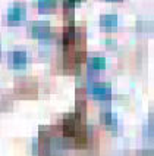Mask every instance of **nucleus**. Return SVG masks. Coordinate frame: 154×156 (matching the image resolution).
Segmentation results:
<instances>
[{
    "label": "nucleus",
    "instance_id": "nucleus-2",
    "mask_svg": "<svg viewBox=\"0 0 154 156\" xmlns=\"http://www.w3.org/2000/svg\"><path fill=\"white\" fill-rule=\"evenodd\" d=\"M28 63V56L22 50H15L9 52L8 55V65L12 69H24Z\"/></svg>",
    "mask_w": 154,
    "mask_h": 156
},
{
    "label": "nucleus",
    "instance_id": "nucleus-10",
    "mask_svg": "<svg viewBox=\"0 0 154 156\" xmlns=\"http://www.w3.org/2000/svg\"><path fill=\"white\" fill-rule=\"evenodd\" d=\"M0 56H2V47H0Z\"/></svg>",
    "mask_w": 154,
    "mask_h": 156
},
{
    "label": "nucleus",
    "instance_id": "nucleus-5",
    "mask_svg": "<svg viewBox=\"0 0 154 156\" xmlns=\"http://www.w3.org/2000/svg\"><path fill=\"white\" fill-rule=\"evenodd\" d=\"M106 59L103 56H94V58H88L87 59V66L90 71H101L106 68Z\"/></svg>",
    "mask_w": 154,
    "mask_h": 156
},
{
    "label": "nucleus",
    "instance_id": "nucleus-9",
    "mask_svg": "<svg viewBox=\"0 0 154 156\" xmlns=\"http://www.w3.org/2000/svg\"><path fill=\"white\" fill-rule=\"evenodd\" d=\"M109 2H122V0H109Z\"/></svg>",
    "mask_w": 154,
    "mask_h": 156
},
{
    "label": "nucleus",
    "instance_id": "nucleus-6",
    "mask_svg": "<svg viewBox=\"0 0 154 156\" xmlns=\"http://www.w3.org/2000/svg\"><path fill=\"white\" fill-rule=\"evenodd\" d=\"M101 122L106 127L113 128V130H116V127H118V118H116V115L111 113L110 111H104V112L101 113Z\"/></svg>",
    "mask_w": 154,
    "mask_h": 156
},
{
    "label": "nucleus",
    "instance_id": "nucleus-1",
    "mask_svg": "<svg viewBox=\"0 0 154 156\" xmlns=\"http://www.w3.org/2000/svg\"><path fill=\"white\" fill-rule=\"evenodd\" d=\"M88 91L98 100H109L111 97V86L106 83H93L88 87Z\"/></svg>",
    "mask_w": 154,
    "mask_h": 156
},
{
    "label": "nucleus",
    "instance_id": "nucleus-4",
    "mask_svg": "<svg viewBox=\"0 0 154 156\" xmlns=\"http://www.w3.org/2000/svg\"><path fill=\"white\" fill-rule=\"evenodd\" d=\"M29 33L34 38H40V40H47L51 34L50 25L47 22H33L29 25Z\"/></svg>",
    "mask_w": 154,
    "mask_h": 156
},
{
    "label": "nucleus",
    "instance_id": "nucleus-8",
    "mask_svg": "<svg viewBox=\"0 0 154 156\" xmlns=\"http://www.w3.org/2000/svg\"><path fill=\"white\" fill-rule=\"evenodd\" d=\"M37 6L41 12H47V10H53L57 6V0H37Z\"/></svg>",
    "mask_w": 154,
    "mask_h": 156
},
{
    "label": "nucleus",
    "instance_id": "nucleus-3",
    "mask_svg": "<svg viewBox=\"0 0 154 156\" xmlns=\"http://www.w3.org/2000/svg\"><path fill=\"white\" fill-rule=\"evenodd\" d=\"M26 18V9L24 5H13L8 9V19L9 24H19Z\"/></svg>",
    "mask_w": 154,
    "mask_h": 156
},
{
    "label": "nucleus",
    "instance_id": "nucleus-7",
    "mask_svg": "<svg viewBox=\"0 0 154 156\" xmlns=\"http://www.w3.org/2000/svg\"><path fill=\"white\" fill-rule=\"evenodd\" d=\"M118 16L116 15H101L100 16V25L101 28H115L118 25Z\"/></svg>",
    "mask_w": 154,
    "mask_h": 156
}]
</instances>
